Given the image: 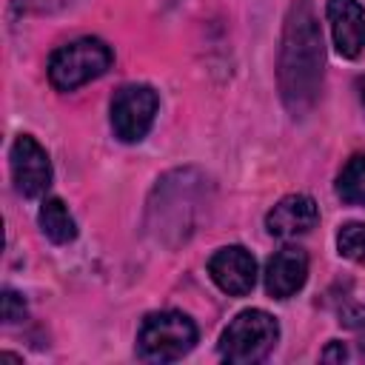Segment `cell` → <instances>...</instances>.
<instances>
[{"label":"cell","instance_id":"5","mask_svg":"<svg viewBox=\"0 0 365 365\" xmlns=\"http://www.w3.org/2000/svg\"><path fill=\"white\" fill-rule=\"evenodd\" d=\"M157 91L151 86L134 83L123 86L111 100V128L123 143H137L148 134L157 114Z\"/></svg>","mask_w":365,"mask_h":365},{"label":"cell","instance_id":"17","mask_svg":"<svg viewBox=\"0 0 365 365\" xmlns=\"http://www.w3.org/2000/svg\"><path fill=\"white\" fill-rule=\"evenodd\" d=\"M356 88H359V97L365 100V77H359V80H356Z\"/></svg>","mask_w":365,"mask_h":365},{"label":"cell","instance_id":"7","mask_svg":"<svg viewBox=\"0 0 365 365\" xmlns=\"http://www.w3.org/2000/svg\"><path fill=\"white\" fill-rule=\"evenodd\" d=\"M208 274L220 291L231 297H245L257 282V262L242 245H225L208 259Z\"/></svg>","mask_w":365,"mask_h":365},{"label":"cell","instance_id":"12","mask_svg":"<svg viewBox=\"0 0 365 365\" xmlns=\"http://www.w3.org/2000/svg\"><path fill=\"white\" fill-rule=\"evenodd\" d=\"M336 194L348 205H365V151L354 154L342 165L336 177Z\"/></svg>","mask_w":365,"mask_h":365},{"label":"cell","instance_id":"3","mask_svg":"<svg viewBox=\"0 0 365 365\" xmlns=\"http://www.w3.org/2000/svg\"><path fill=\"white\" fill-rule=\"evenodd\" d=\"M114 54L100 37H80L48 57V80L57 91H74L108 71Z\"/></svg>","mask_w":365,"mask_h":365},{"label":"cell","instance_id":"1","mask_svg":"<svg viewBox=\"0 0 365 365\" xmlns=\"http://www.w3.org/2000/svg\"><path fill=\"white\" fill-rule=\"evenodd\" d=\"M322 34L311 0H294L285 17L279 48V91L294 117H302L322 88Z\"/></svg>","mask_w":365,"mask_h":365},{"label":"cell","instance_id":"9","mask_svg":"<svg viewBox=\"0 0 365 365\" xmlns=\"http://www.w3.org/2000/svg\"><path fill=\"white\" fill-rule=\"evenodd\" d=\"M308 279V254L297 245L279 248L265 265V291L274 299L294 297Z\"/></svg>","mask_w":365,"mask_h":365},{"label":"cell","instance_id":"13","mask_svg":"<svg viewBox=\"0 0 365 365\" xmlns=\"http://www.w3.org/2000/svg\"><path fill=\"white\" fill-rule=\"evenodd\" d=\"M336 248L354 262H365V222H345L336 234Z\"/></svg>","mask_w":365,"mask_h":365},{"label":"cell","instance_id":"10","mask_svg":"<svg viewBox=\"0 0 365 365\" xmlns=\"http://www.w3.org/2000/svg\"><path fill=\"white\" fill-rule=\"evenodd\" d=\"M319 220V208L308 194H288L282 197L265 217V228L271 237L288 240V237H299L308 234Z\"/></svg>","mask_w":365,"mask_h":365},{"label":"cell","instance_id":"6","mask_svg":"<svg viewBox=\"0 0 365 365\" xmlns=\"http://www.w3.org/2000/svg\"><path fill=\"white\" fill-rule=\"evenodd\" d=\"M11 177H14V188L23 194V197H40L48 185H51V163H48V154L46 148L29 137V134H20L14 143H11Z\"/></svg>","mask_w":365,"mask_h":365},{"label":"cell","instance_id":"15","mask_svg":"<svg viewBox=\"0 0 365 365\" xmlns=\"http://www.w3.org/2000/svg\"><path fill=\"white\" fill-rule=\"evenodd\" d=\"M71 3H77V0H14V6L29 14H54Z\"/></svg>","mask_w":365,"mask_h":365},{"label":"cell","instance_id":"11","mask_svg":"<svg viewBox=\"0 0 365 365\" xmlns=\"http://www.w3.org/2000/svg\"><path fill=\"white\" fill-rule=\"evenodd\" d=\"M37 220H40L43 234H46L51 242H57V245H66V242H71V240L77 237V222H74V217L68 214L66 202L57 200V197H48V200L40 205Z\"/></svg>","mask_w":365,"mask_h":365},{"label":"cell","instance_id":"2","mask_svg":"<svg viewBox=\"0 0 365 365\" xmlns=\"http://www.w3.org/2000/svg\"><path fill=\"white\" fill-rule=\"evenodd\" d=\"M279 339V325L268 311L259 308H248L240 311L228 328L220 336V354L222 359L234 362V365H251L265 359L274 345Z\"/></svg>","mask_w":365,"mask_h":365},{"label":"cell","instance_id":"16","mask_svg":"<svg viewBox=\"0 0 365 365\" xmlns=\"http://www.w3.org/2000/svg\"><path fill=\"white\" fill-rule=\"evenodd\" d=\"M345 356H348V351H345V345H342V342H331V345L322 351V359H325V362H331V359L342 362Z\"/></svg>","mask_w":365,"mask_h":365},{"label":"cell","instance_id":"8","mask_svg":"<svg viewBox=\"0 0 365 365\" xmlns=\"http://www.w3.org/2000/svg\"><path fill=\"white\" fill-rule=\"evenodd\" d=\"M325 14L336 51L342 57H359L365 48V9L356 0H328Z\"/></svg>","mask_w":365,"mask_h":365},{"label":"cell","instance_id":"14","mask_svg":"<svg viewBox=\"0 0 365 365\" xmlns=\"http://www.w3.org/2000/svg\"><path fill=\"white\" fill-rule=\"evenodd\" d=\"M26 317V302L23 297L14 291V288H6L3 291V322H20Z\"/></svg>","mask_w":365,"mask_h":365},{"label":"cell","instance_id":"4","mask_svg":"<svg viewBox=\"0 0 365 365\" xmlns=\"http://www.w3.org/2000/svg\"><path fill=\"white\" fill-rule=\"evenodd\" d=\"M197 342V325L180 311H154L137 334V354L145 362H174Z\"/></svg>","mask_w":365,"mask_h":365}]
</instances>
